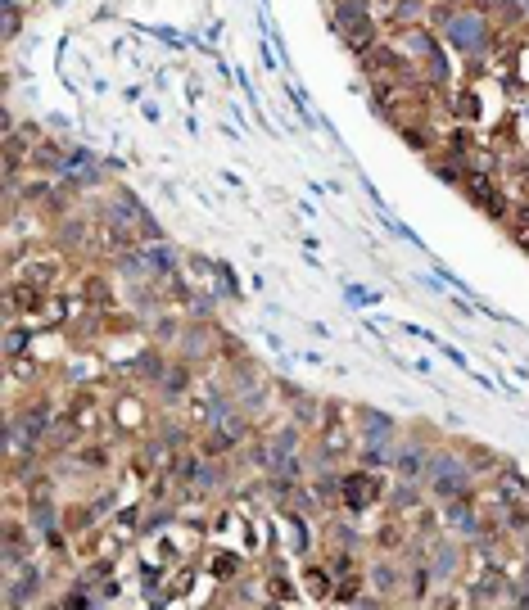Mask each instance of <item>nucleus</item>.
Wrapping results in <instances>:
<instances>
[{
	"mask_svg": "<svg viewBox=\"0 0 529 610\" xmlns=\"http://www.w3.org/2000/svg\"><path fill=\"white\" fill-rule=\"evenodd\" d=\"M10 579H5V606L23 610V606H37L41 601V583H46V570L37 565V556L23 565H14V570H5Z\"/></svg>",
	"mask_w": 529,
	"mask_h": 610,
	"instance_id": "nucleus-8",
	"label": "nucleus"
},
{
	"mask_svg": "<svg viewBox=\"0 0 529 610\" xmlns=\"http://www.w3.org/2000/svg\"><path fill=\"white\" fill-rule=\"evenodd\" d=\"M335 23H340V32H344V41H349L358 55H367L371 46H380V28H376V19H371V10L362 5V0H340L335 5Z\"/></svg>",
	"mask_w": 529,
	"mask_h": 610,
	"instance_id": "nucleus-6",
	"label": "nucleus"
},
{
	"mask_svg": "<svg viewBox=\"0 0 529 610\" xmlns=\"http://www.w3.org/2000/svg\"><path fill=\"white\" fill-rule=\"evenodd\" d=\"M389 498V479L380 466H362V470H344L340 475V511L362 516L371 507H385Z\"/></svg>",
	"mask_w": 529,
	"mask_h": 610,
	"instance_id": "nucleus-2",
	"label": "nucleus"
},
{
	"mask_svg": "<svg viewBox=\"0 0 529 610\" xmlns=\"http://www.w3.org/2000/svg\"><path fill=\"white\" fill-rule=\"evenodd\" d=\"M263 601L281 606V601H308V597H303V588L281 570V565H272V570H267V579H263Z\"/></svg>",
	"mask_w": 529,
	"mask_h": 610,
	"instance_id": "nucleus-16",
	"label": "nucleus"
},
{
	"mask_svg": "<svg viewBox=\"0 0 529 610\" xmlns=\"http://www.w3.org/2000/svg\"><path fill=\"white\" fill-rule=\"evenodd\" d=\"M502 5H525V0H502Z\"/></svg>",
	"mask_w": 529,
	"mask_h": 610,
	"instance_id": "nucleus-22",
	"label": "nucleus"
},
{
	"mask_svg": "<svg viewBox=\"0 0 529 610\" xmlns=\"http://www.w3.org/2000/svg\"><path fill=\"white\" fill-rule=\"evenodd\" d=\"M5 543H0V565L5 570H14V565H23V561H32L37 556V529H32V520L28 516H19V511H5Z\"/></svg>",
	"mask_w": 529,
	"mask_h": 610,
	"instance_id": "nucleus-7",
	"label": "nucleus"
},
{
	"mask_svg": "<svg viewBox=\"0 0 529 610\" xmlns=\"http://www.w3.org/2000/svg\"><path fill=\"white\" fill-rule=\"evenodd\" d=\"M64 416L73 421V430L82 439H104V434H114V421H109V403L100 398L95 385H77L64 403Z\"/></svg>",
	"mask_w": 529,
	"mask_h": 610,
	"instance_id": "nucleus-4",
	"label": "nucleus"
},
{
	"mask_svg": "<svg viewBox=\"0 0 529 610\" xmlns=\"http://www.w3.org/2000/svg\"><path fill=\"white\" fill-rule=\"evenodd\" d=\"M23 28V10H19V0H5V41H14Z\"/></svg>",
	"mask_w": 529,
	"mask_h": 610,
	"instance_id": "nucleus-20",
	"label": "nucleus"
},
{
	"mask_svg": "<svg viewBox=\"0 0 529 610\" xmlns=\"http://www.w3.org/2000/svg\"><path fill=\"white\" fill-rule=\"evenodd\" d=\"M371 543H376L380 552L398 556V552H403L407 543H416V538H412V529H407V525H398V520H385V525L376 529V538H371Z\"/></svg>",
	"mask_w": 529,
	"mask_h": 610,
	"instance_id": "nucleus-18",
	"label": "nucleus"
},
{
	"mask_svg": "<svg viewBox=\"0 0 529 610\" xmlns=\"http://www.w3.org/2000/svg\"><path fill=\"white\" fill-rule=\"evenodd\" d=\"M511 601L516 606H529V561L520 570H511Z\"/></svg>",
	"mask_w": 529,
	"mask_h": 610,
	"instance_id": "nucleus-19",
	"label": "nucleus"
},
{
	"mask_svg": "<svg viewBox=\"0 0 529 610\" xmlns=\"http://www.w3.org/2000/svg\"><path fill=\"white\" fill-rule=\"evenodd\" d=\"M358 439H362V448L394 452V443H398V425H394V416L376 412V407H358Z\"/></svg>",
	"mask_w": 529,
	"mask_h": 610,
	"instance_id": "nucleus-9",
	"label": "nucleus"
},
{
	"mask_svg": "<svg viewBox=\"0 0 529 610\" xmlns=\"http://www.w3.org/2000/svg\"><path fill=\"white\" fill-rule=\"evenodd\" d=\"M163 394V403H181V398L195 389V371H190V362L186 357H172L168 362V371H163V380L154 385Z\"/></svg>",
	"mask_w": 529,
	"mask_h": 610,
	"instance_id": "nucleus-15",
	"label": "nucleus"
},
{
	"mask_svg": "<svg viewBox=\"0 0 529 610\" xmlns=\"http://www.w3.org/2000/svg\"><path fill=\"white\" fill-rule=\"evenodd\" d=\"M362 448L358 439V407H349L344 398H326L322 425L312 434V457L317 461H344Z\"/></svg>",
	"mask_w": 529,
	"mask_h": 610,
	"instance_id": "nucleus-1",
	"label": "nucleus"
},
{
	"mask_svg": "<svg viewBox=\"0 0 529 610\" xmlns=\"http://www.w3.org/2000/svg\"><path fill=\"white\" fill-rule=\"evenodd\" d=\"M82 299L91 303L95 312H109V308H118V294H114V281L109 276H100V272H91L82 281Z\"/></svg>",
	"mask_w": 529,
	"mask_h": 610,
	"instance_id": "nucleus-17",
	"label": "nucleus"
},
{
	"mask_svg": "<svg viewBox=\"0 0 529 610\" xmlns=\"http://www.w3.org/2000/svg\"><path fill=\"white\" fill-rule=\"evenodd\" d=\"M520 552H525V561H529V525H525V543H520Z\"/></svg>",
	"mask_w": 529,
	"mask_h": 610,
	"instance_id": "nucleus-21",
	"label": "nucleus"
},
{
	"mask_svg": "<svg viewBox=\"0 0 529 610\" xmlns=\"http://www.w3.org/2000/svg\"><path fill=\"white\" fill-rule=\"evenodd\" d=\"M109 421H114V434H145L150 430V407L136 394H118L109 398Z\"/></svg>",
	"mask_w": 529,
	"mask_h": 610,
	"instance_id": "nucleus-10",
	"label": "nucleus"
},
{
	"mask_svg": "<svg viewBox=\"0 0 529 610\" xmlns=\"http://www.w3.org/2000/svg\"><path fill=\"white\" fill-rule=\"evenodd\" d=\"M299 579H303V597H308V601H331L335 597V583H340V574L331 570V561H308Z\"/></svg>",
	"mask_w": 529,
	"mask_h": 610,
	"instance_id": "nucleus-14",
	"label": "nucleus"
},
{
	"mask_svg": "<svg viewBox=\"0 0 529 610\" xmlns=\"http://www.w3.org/2000/svg\"><path fill=\"white\" fill-rule=\"evenodd\" d=\"M389 470H394V479H421V484H426L430 448H426V443H394V457H389Z\"/></svg>",
	"mask_w": 529,
	"mask_h": 610,
	"instance_id": "nucleus-13",
	"label": "nucleus"
},
{
	"mask_svg": "<svg viewBox=\"0 0 529 610\" xmlns=\"http://www.w3.org/2000/svg\"><path fill=\"white\" fill-rule=\"evenodd\" d=\"M64 267H68L64 263V249H37V244H32L28 254L10 267V276H14V281H23V285H37V290H59Z\"/></svg>",
	"mask_w": 529,
	"mask_h": 610,
	"instance_id": "nucleus-5",
	"label": "nucleus"
},
{
	"mask_svg": "<svg viewBox=\"0 0 529 610\" xmlns=\"http://www.w3.org/2000/svg\"><path fill=\"white\" fill-rule=\"evenodd\" d=\"M367 583L380 592L385 601H394V597H407V588H403V565L394 561L389 552H380L376 561L367 565Z\"/></svg>",
	"mask_w": 529,
	"mask_h": 610,
	"instance_id": "nucleus-12",
	"label": "nucleus"
},
{
	"mask_svg": "<svg viewBox=\"0 0 529 610\" xmlns=\"http://www.w3.org/2000/svg\"><path fill=\"white\" fill-rule=\"evenodd\" d=\"M245 552L227 543H208V556H204V574H213V583H240L245 579Z\"/></svg>",
	"mask_w": 529,
	"mask_h": 610,
	"instance_id": "nucleus-11",
	"label": "nucleus"
},
{
	"mask_svg": "<svg viewBox=\"0 0 529 610\" xmlns=\"http://www.w3.org/2000/svg\"><path fill=\"white\" fill-rule=\"evenodd\" d=\"M444 37L453 41V50H462L466 59H480V55H489L493 50V23L484 19V10L480 5H466V10H457L453 19L444 23Z\"/></svg>",
	"mask_w": 529,
	"mask_h": 610,
	"instance_id": "nucleus-3",
	"label": "nucleus"
}]
</instances>
